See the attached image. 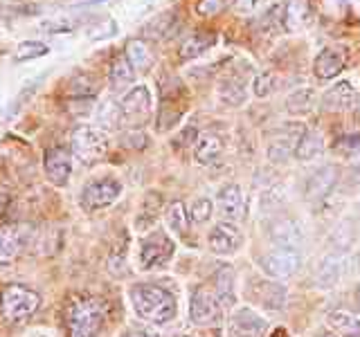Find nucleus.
I'll list each match as a JSON object with an SVG mask.
<instances>
[{
	"label": "nucleus",
	"mask_w": 360,
	"mask_h": 337,
	"mask_svg": "<svg viewBox=\"0 0 360 337\" xmlns=\"http://www.w3.org/2000/svg\"><path fill=\"white\" fill-rule=\"evenodd\" d=\"M300 239H302L300 227L288 218H281L270 227V241L277 247H297Z\"/></svg>",
	"instance_id": "nucleus-21"
},
{
	"label": "nucleus",
	"mask_w": 360,
	"mask_h": 337,
	"mask_svg": "<svg viewBox=\"0 0 360 337\" xmlns=\"http://www.w3.org/2000/svg\"><path fill=\"white\" fill-rule=\"evenodd\" d=\"M322 151H324L322 135L315 133V131H307V128H304V133L300 135V140H297V146H295V157H297V160L311 162L318 155H322Z\"/></svg>",
	"instance_id": "nucleus-20"
},
{
	"label": "nucleus",
	"mask_w": 360,
	"mask_h": 337,
	"mask_svg": "<svg viewBox=\"0 0 360 337\" xmlns=\"http://www.w3.org/2000/svg\"><path fill=\"white\" fill-rule=\"evenodd\" d=\"M214 205L210 198H196L189 207V218L191 223H207L212 218Z\"/></svg>",
	"instance_id": "nucleus-37"
},
{
	"label": "nucleus",
	"mask_w": 360,
	"mask_h": 337,
	"mask_svg": "<svg viewBox=\"0 0 360 337\" xmlns=\"http://www.w3.org/2000/svg\"><path fill=\"white\" fill-rule=\"evenodd\" d=\"M259 265H262V270L268 277L284 281V279H290L300 270L302 254L297 252V247H275L273 252H268L259 258Z\"/></svg>",
	"instance_id": "nucleus-8"
},
{
	"label": "nucleus",
	"mask_w": 360,
	"mask_h": 337,
	"mask_svg": "<svg viewBox=\"0 0 360 337\" xmlns=\"http://www.w3.org/2000/svg\"><path fill=\"white\" fill-rule=\"evenodd\" d=\"M214 43H217V39H214L212 32H196L180 45V56H183V59H198V56L205 54Z\"/></svg>",
	"instance_id": "nucleus-22"
},
{
	"label": "nucleus",
	"mask_w": 360,
	"mask_h": 337,
	"mask_svg": "<svg viewBox=\"0 0 360 337\" xmlns=\"http://www.w3.org/2000/svg\"><path fill=\"white\" fill-rule=\"evenodd\" d=\"M345 52L338 48H324L313 61V72L318 79H335L345 70Z\"/></svg>",
	"instance_id": "nucleus-17"
},
{
	"label": "nucleus",
	"mask_w": 360,
	"mask_h": 337,
	"mask_svg": "<svg viewBox=\"0 0 360 337\" xmlns=\"http://www.w3.org/2000/svg\"><path fill=\"white\" fill-rule=\"evenodd\" d=\"M133 77H135V70H133V65L127 61V56H120V59H115V63L110 65L108 79H110V88L112 90L129 88L133 84Z\"/></svg>",
	"instance_id": "nucleus-29"
},
{
	"label": "nucleus",
	"mask_w": 360,
	"mask_h": 337,
	"mask_svg": "<svg viewBox=\"0 0 360 337\" xmlns=\"http://www.w3.org/2000/svg\"><path fill=\"white\" fill-rule=\"evenodd\" d=\"M122 196V183L117 178H99L82 189L79 202L86 211H99L110 207Z\"/></svg>",
	"instance_id": "nucleus-6"
},
{
	"label": "nucleus",
	"mask_w": 360,
	"mask_h": 337,
	"mask_svg": "<svg viewBox=\"0 0 360 337\" xmlns=\"http://www.w3.org/2000/svg\"><path fill=\"white\" fill-rule=\"evenodd\" d=\"M223 153V142L214 133L198 135V140L194 144V157L198 164H214Z\"/></svg>",
	"instance_id": "nucleus-18"
},
{
	"label": "nucleus",
	"mask_w": 360,
	"mask_h": 337,
	"mask_svg": "<svg viewBox=\"0 0 360 337\" xmlns=\"http://www.w3.org/2000/svg\"><path fill=\"white\" fill-rule=\"evenodd\" d=\"M322 106L326 110H338V112H347V110H354L358 104V93L356 88L349 84V81H338L331 88L324 90L322 95Z\"/></svg>",
	"instance_id": "nucleus-14"
},
{
	"label": "nucleus",
	"mask_w": 360,
	"mask_h": 337,
	"mask_svg": "<svg viewBox=\"0 0 360 337\" xmlns=\"http://www.w3.org/2000/svg\"><path fill=\"white\" fill-rule=\"evenodd\" d=\"M115 32H117V22L112 20V18H99V20H95L93 25L86 29L88 39H93V41L110 39V37H115Z\"/></svg>",
	"instance_id": "nucleus-33"
},
{
	"label": "nucleus",
	"mask_w": 360,
	"mask_h": 337,
	"mask_svg": "<svg viewBox=\"0 0 360 337\" xmlns=\"http://www.w3.org/2000/svg\"><path fill=\"white\" fill-rule=\"evenodd\" d=\"M189 317L198 326H212L221 322V301L212 290L196 288L189 301Z\"/></svg>",
	"instance_id": "nucleus-9"
},
{
	"label": "nucleus",
	"mask_w": 360,
	"mask_h": 337,
	"mask_svg": "<svg viewBox=\"0 0 360 337\" xmlns=\"http://www.w3.org/2000/svg\"><path fill=\"white\" fill-rule=\"evenodd\" d=\"M302 133H304L302 124H288V128L284 133H277L275 138L268 142V146H266L268 160L273 164L288 162L290 157L295 155V146H297V140Z\"/></svg>",
	"instance_id": "nucleus-11"
},
{
	"label": "nucleus",
	"mask_w": 360,
	"mask_h": 337,
	"mask_svg": "<svg viewBox=\"0 0 360 337\" xmlns=\"http://www.w3.org/2000/svg\"><path fill=\"white\" fill-rule=\"evenodd\" d=\"M122 142L127 144V146H133V149H144V146H146V142H149V140H146V135H144L142 131L133 128L131 133H127V135H124V138H122Z\"/></svg>",
	"instance_id": "nucleus-41"
},
{
	"label": "nucleus",
	"mask_w": 360,
	"mask_h": 337,
	"mask_svg": "<svg viewBox=\"0 0 360 337\" xmlns=\"http://www.w3.org/2000/svg\"><path fill=\"white\" fill-rule=\"evenodd\" d=\"M108 149H110L108 135L95 126H79L70 138L72 157H77V162H82L84 166L101 162L106 157Z\"/></svg>",
	"instance_id": "nucleus-4"
},
{
	"label": "nucleus",
	"mask_w": 360,
	"mask_h": 337,
	"mask_svg": "<svg viewBox=\"0 0 360 337\" xmlns=\"http://www.w3.org/2000/svg\"><path fill=\"white\" fill-rule=\"evenodd\" d=\"M3 205H5V198H3V196H0V209H3Z\"/></svg>",
	"instance_id": "nucleus-48"
},
{
	"label": "nucleus",
	"mask_w": 360,
	"mask_h": 337,
	"mask_svg": "<svg viewBox=\"0 0 360 337\" xmlns=\"http://www.w3.org/2000/svg\"><path fill=\"white\" fill-rule=\"evenodd\" d=\"M127 61L133 65L135 72H146L153 65V52L149 48V43L142 39H131L127 43Z\"/></svg>",
	"instance_id": "nucleus-19"
},
{
	"label": "nucleus",
	"mask_w": 360,
	"mask_h": 337,
	"mask_svg": "<svg viewBox=\"0 0 360 337\" xmlns=\"http://www.w3.org/2000/svg\"><path fill=\"white\" fill-rule=\"evenodd\" d=\"M219 213L230 223H236L245 216V198L239 185H225L217 196Z\"/></svg>",
	"instance_id": "nucleus-13"
},
{
	"label": "nucleus",
	"mask_w": 360,
	"mask_h": 337,
	"mask_svg": "<svg viewBox=\"0 0 360 337\" xmlns=\"http://www.w3.org/2000/svg\"><path fill=\"white\" fill-rule=\"evenodd\" d=\"M106 303L93 295H72L65 306L68 337H97L104 326Z\"/></svg>",
	"instance_id": "nucleus-1"
},
{
	"label": "nucleus",
	"mask_w": 360,
	"mask_h": 337,
	"mask_svg": "<svg viewBox=\"0 0 360 337\" xmlns=\"http://www.w3.org/2000/svg\"><path fill=\"white\" fill-rule=\"evenodd\" d=\"M248 93H245V84L239 81V79L228 77L219 84V99L225 106H241L245 101Z\"/></svg>",
	"instance_id": "nucleus-25"
},
{
	"label": "nucleus",
	"mask_w": 360,
	"mask_h": 337,
	"mask_svg": "<svg viewBox=\"0 0 360 337\" xmlns=\"http://www.w3.org/2000/svg\"><path fill=\"white\" fill-rule=\"evenodd\" d=\"M176 245L165 232H153L140 241V267L158 270L165 267L174 258Z\"/></svg>",
	"instance_id": "nucleus-5"
},
{
	"label": "nucleus",
	"mask_w": 360,
	"mask_h": 337,
	"mask_svg": "<svg viewBox=\"0 0 360 337\" xmlns=\"http://www.w3.org/2000/svg\"><path fill=\"white\" fill-rule=\"evenodd\" d=\"M20 245H22V239H20V234H16V230L0 227V265L14 263L20 254Z\"/></svg>",
	"instance_id": "nucleus-23"
},
{
	"label": "nucleus",
	"mask_w": 360,
	"mask_h": 337,
	"mask_svg": "<svg viewBox=\"0 0 360 337\" xmlns=\"http://www.w3.org/2000/svg\"><path fill=\"white\" fill-rule=\"evenodd\" d=\"M129 297L133 303V310L138 312V317L151 324H167L176 317V299L169 290L138 284L129 290Z\"/></svg>",
	"instance_id": "nucleus-2"
},
{
	"label": "nucleus",
	"mask_w": 360,
	"mask_h": 337,
	"mask_svg": "<svg viewBox=\"0 0 360 337\" xmlns=\"http://www.w3.org/2000/svg\"><path fill=\"white\" fill-rule=\"evenodd\" d=\"M315 106V93L313 88H297L286 97V110L290 115H307Z\"/></svg>",
	"instance_id": "nucleus-27"
},
{
	"label": "nucleus",
	"mask_w": 360,
	"mask_h": 337,
	"mask_svg": "<svg viewBox=\"0 0 360 337\" xmlns=\"http://www.w3.org/2000/svg\"><path fill=\"white\" fill-rule=\"evenodd\" d=\"M225 7V0H198V5H196V11L200 16H205V18H212V16H217L221 14Z\"/></svg>",
	"instance_id": "nucleus-39"
},
{
	"label": "nucleus",
	"mask_w": 360,
	"mask_h": 337,
	"mask_svg": "<svg viewBox=\"0 0 360 337\" xmlns=\"http://www.w3.org/2000/svg\"><path fill=\"white\" fill-rule=\"evenodd\" d=\"M120 112H122V126L138 128L140 124L151 115V93L146 86H133L131 90L122 95L120 99Z\"/></svg>",
	"instance_id": "nucleus-7"
},
{
	"label": "nucleus",
	"mask_w": 360,
	"mask_h": 337,
	"mask_svg": "<svg viewBox=\"0 0 360 337\" xmlns=\"http://www.w3.org/2000/svg\"><path fill=\"white\" fill-rule=\"evenodd\" d=\"M259 5V0H234V7L241 11V14H250V11Z\"/></svg>",
	"instance_id": "nucleus-43"
},
{
	"label": "nucleus",
	"mask_w": 360,
	"mask_h": 337,
	"mask_svg": "<svg viewBox=\"0 0 360 337\" xmlns=\"http://www.w3.org/2000/svg\"><path fill=\"white\" fill-rule=\"evenodd\" d=\"M165 220L169 225V230H172L174 234H180V236H185L187 230H189V209L185 207V202L183 200H174V202H169V207L165 211Z\"/></svg>",
	"instance_id": "nucleus-24"
},
{
	"label": "nucleus",
	"mask_w": 360,
	"mask_h": 337,
	"mask_svg": "<svg viewBox=\"0 0 360 337\" xmlns=\"http://www.w3.org/2000/svg\"><path fill=\"white\" fill-rule=\"evenodd\" d=\"M329 326L342 337H360V319H356L352 312H345V310H335L329 312Z\"/></svg>",
	"instance_id": "nucleus-26"
},
{
	"label": "nucleus",
	"mask_w": 360,
	"mask_h": 337,
	"mask_svg": "<svg viewBox=\"0 0 360 337\" xmlns=\"http://www.w3.org/2000/svg\"><path fill=\"white\" fill-rule=\"evenodd\" d=\"M315 337H335V335H333V333H326V331H322V333H318Z\"/></svg>",
	"instance_id": "nucleus-46"
},
{
	"label": "nucleus",
	"mask_w": 360,
	"mask_h": 337,
	"mask_svg": "<svg viewBox=\"0 0 360 337\" xmlns=\"http://www.w3.org/2000/svg\"><path fill=\"white\" fill-rule=\"evenodd\" d=\"M266 322L252 308H239L230 319V331L234 337H262Z\"/></svg>",
	"instance_id": "nucleus-15"
},
{
	"label": "nucleus",
	"mask_w": 360,
	"mask_h": 337,
	"mask_svg": "<svg viewBox=\"0 0 360 337\" xmlns=\"http://www.w3.org/2000/svg\"><path fill=\"white\" fill-rule=\"evenodd\" d=\"M196 140H198V131H196L194 126H187V128L176 138V144H178V146H191V144H196Z\"/></svg>",
	"instance_id": "nucleus-42"
},
{
	"label": "nucleus",
	"mask_w": 360,
	"mask_h": 337,
	"mask_svg": "<svg viewBox=\"0 0 360 337\" xmlns=\"http://www.w3.org/2000/svg\"><path fill=\"white\" fill-rule=\"evenodd\" d=\"M340 267H342L340 258H338V256H326L324 263L318 270V284L324 290H329L331 286H335L338 279H340Z\"/></svg>",
	"instance_id": "nucleus-31"
},
{
	"label": "nucleus",
	"mask_w": 360,
	"mask_h": 337,
	"mask_svg": "<svg viewBox=\"0 0 360 337\" xmlns=\"http://www.w3.org/2000/svg\"><path fill=\"white\" fill-rule=\"evenodd\" d=\"M288 290L281 284H262L259 286V301L270 310H281L286 306Z\"/></svg>",
	"instance_id": "nucleus-28"
},
{
	"label": "nucleus",
	"mask_w": 360,
	"mask_h": 337,
	"mask_svg": "<svg viewBox=\"0 0 360 337\" xmlns=\"http://www.w3.org/2000/svg\"><path fill=\"white\" fill-rule=\"evenodd\" d=\"M335 151H340L342 155H358L360 153V133L356 135H342L335 140Z\"/></svg>",
	"instance_id": "nucleus-38"
},
{
	"label": "nucleus",
	"mask_w": 360,
	"mask_h": 337,
	"mask_svg": "<svg viewBox=\"0 0 360 337\" xmlns=\"http://www.w3.org/2000/svg\"><path fill=\"white\" fill-rule=\"evenodd\" d=\"M97 121L101 126H122V112H120V104H112V101H106L104 106L97 110Z\"/></svg>",
	"instance_id": "nucleus-36"
},
{
	"label": "nucleus",
	"mask_w": 360,
	"mask_h": 337,
	"mask_svg": "<svg viewBox=\"0 0 360 337\" xmlns=\"http://www.w3.org/2000/svg\"><path fill=\"white\" fill-rule=\"evenodd\" d=\"M307 9H304V0H288V5L284 7V22L288 29H297L302 25Z\"/></svg>",
	"instance_id": "nucleus-34"
},
{
	"label": "nucleus",
	"mask_w": 360,
	"mask_h": 337,
	"mask_svg": "<svg viewBox=\"0 0 360 337\" xmlns=\"http://www.w3.org/2000/svg\"><path fill=\"white\" fill-rule=\"evenodd\" d=\"M217 299L221 306H234V272L232 267H221L217 275Z\"/></svg>",
	"instance_id": "nucleus-30"
},
{
	"label": "nucleus",
	"mask_w": 360,
	"mask_h": 337,
	"mask_svg": "<svg viewBox=\"0 0 360 337\" xmlns=\"http://www.w3.org/2000/svg\"><path fill=\"white\" fill-rule=\"evenodd\" d=\"M243 243V236L241 230L236 227L234 223L230 220H221L212 227L210 236H207V245L214 254H221V256H228L234 254L236 250L241 247Z\"/></svg>",
	"instance_id": "nucleus-12"
},
{
	"label": "nucleus",
	"mask_w": 360,
	"mask_h": 337,
	"mask_svg": "<svg viewBox=\"0 0 360 337\" xmlns=\"http://www.w3.org/2000/svg\"><path fill=\"white\" fill-rule=\"evenodd\" d=\"M275 86H277V77L273 72H259L252 81V93L255 97L264 99L275 93Z\"/></svg>",
	"instance_id": "nucleus-35"
},
{
	"label": "nucleus",
	"mask_w": 360,
	"mask_h": 337,
	"mask_svg": "<svg viewBox=\"0 0 360 337\" xmlns=\"http://www.w3.org/2000/svg\"><path fill=\"white\" fill-rule=\"evenodd\" d=\"M349 178H352V183L360 185V162H356L352 168H349Z\"/></svg>",
	"instance_id": "nucleus-44"
},
{
	"label": "nucleus",
	"mask_w": 360,
	"mask_h": 337,
	"mask_svg": "<svg viewBox=\"0 0 360 337\" xmlns=\"http://www.w3.org/2000/svg\"><path fill=\"white\" fill-rule=\"evenodd\" d=\"M122 337H149L144 331H140V329H131V331H127Z\"/></svg>",
	"instance_id": "nucleus-45"
},
{
	"label": "nucleus",
	"mask_w": 360,
	"mask_h": 337,
	"mask_svg": "<svg viewBox=\"0 0 360 337\" xmlns=\"http://www.w3.org/2000/svg\"><path fill=\"white\" fill-rule=\"evenodd\" d=\"M43 168H45V178L52 185L65 187L72 176V153L68 149H61V146L48 149L43 155Z\"/></svg>",
	"instance_id": "nucleus-10"
},
{
	"label": "nucleus",
	"mask_w": 360,
	"mask_h": 337,
	"mask_svg": "<svg viewBox=\"0 0 360 337\" xmlns=\"http://www.w3.org/2000/svg\"><path fill=\"white\" fill-rule=\"evenodd\" d=\"M172 14H162V16H158L149 27H146V32H151L153 37H158V39H162V37H167L169 34V25H172Z\"/></svg>",
	"instance_id": "nucleus-40"
},
{
	"label": "nucleus",
	"mask_w": 360,
	"mask_h": 337,
	"mask_svg": "<svg viewBox=\"0 0 360 337\" xmlns=\"http://www.w3.org/2000/svg\"><path fill=\"white\" fill-rule=\"evenodd\" d=\"M356 299H358V310H360V286H358V290H356Z\"/></svg>",
	"instance_id": "nucleus-47"
},
{
	"label": "nucleus",
	"mask_w": 360,
	"mask_h": 337,
	"mask_svg": "<svg viewBox=\"0 0 360 337\" xmlns=\"http://www.w3.org/2000/svg\"><path fill=\"white\" fill-rule=\"evenodd\" d=\"M41 306V295L37 290L20 284H9L0 292V315L9 324L27 322Z\"/></svg>",
	"instance_id": "nucleus-3"
},
{
	"label": "nucleus",
	"mask_w": 360,
	"mask_h": 337,
	"mask_svg": "<svg viewBox=\"0 0 360 337\" xmlns=\"http://www.w3.org/2000/svg\"><path fill=\"white\" fill-rule=\"evenodd\" d=\"M50 52V48L41 41H22L16 50V61H32L39 59V56H45Z\"/></svg>",
	"instance_id": "nucleus-32"
},
{
	"label": "nucleus",
	"mask_w": 360,
	"mask_h": 337,
	"mask_svg": "<svg viewBox=\"0 0 360 337\" xmlns=\"http://www.w3.org/2000/svg\"><path fill=\"white\" fill-rule=\"evenodd\" d=\"M338 183V171L335 166L326 164L320 166L318 171H313L307 180V198L309 200H322L331 194V189Z\"/></svg>",
	"instance_id": "nucleus-16"
}]
</instances>
